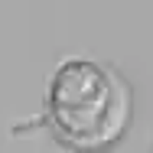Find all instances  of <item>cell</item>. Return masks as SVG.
I'll use <instances>...</instances> for the list:
<instances>
[{"label":"cell","mask_w":153,"mask_h":153,"mask_svg":"<svg viewBox=\"0 0 153 153\" xmlns=\"http://www.w3.org/2000/svg\"><path fill=\"white\" fill-rule=\"evenodd\" d=\"M49 121L78 150H104L130 124V91L117 72L91 59H65L49 82Z\"/></svg>","instance_id":"6da1fadb"}]
</instances>
